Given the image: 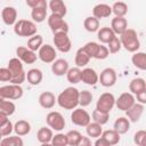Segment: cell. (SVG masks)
Wrapping results in <instances>:
<instances>
[{
  "label": "cell",
  "mask_w": 146,
  "mask_h": 146,
  "mask_svg": "<svg viewBox=\"0 0 146 146\" xmlns=\"http://www.w3.org/2000/svg\"><path fill=\"white\" fill-rule=\"evenodd\" d=\"M52 42L55 46L54 48L60 52H68L72 48V41L68 36V33H65V32L54 33Z\"/></svg>",
  "instance_id": "6"
},
{
  "label": "cell",
  "mask_w": 146,
  "mask_h": 146,
  "mask_svg": "<svg viewBox=\"0 0 146 146\" xmlns=\"http://www.w3.org/2000/svg\"><path fill=\"white\" fill-rule=\"evenodd\" d=\"M116 71L112 67H106L100 72V74H98V82L105 88L113 87L116 83Z\"/></svg>",
  "instance_id": "12"
},
{
  "label": "cell",
  "mask_w": 146,
  "mask_h": 146,
  "mask_svg": "<svg viewBox=\"0 0 146 146\" xmlns=\"http://www.w3.org/2000/svg\"><path fill=\"white\" fill-rule=\"evenodd\" d=\"M81 81L88 86H95L98 82V73L91 67L81 70Z\"/></svg>",
  "instance_id": "18"
},
{
  "label": "cell",
  "mask_w": 146,
  "mask_h": 146,
  "mask_svg": "<svg viewBox=\"0 0 146 146\" xmlns=\"http://www.w3.org/2000/svg\"><path fill=\"white\" fill-rule=\"evenodd\" d=\"M108 56H110V51H108L107 47L104 46V44H100V43H99L98 50H97V52H96V55H95V58H96V59H100V60H103V59H106Z\"/></svg>",
  "instance_id": "48"
},
{
  "label": "cell",
  "mask_w": 146,
  "mask_h": 146,
  "mask_svg": "<svg viewBox=\"0 0 146 146\" xmlns=\"http://www.w3.org/2000/svg\"><path fill=\"white\" fill-rule=\"evenodd\" d=\"M120 42L121 46L129 52H136L140 48V41L138 38L137 32L133 29H127L121 35H120Z\"/></svg>",
  "instance_id": "3"
},
{
  "label": "cell",
  "mask_w": 146,
  "mask_h": 146,
  "mask_svg": "<svg viewBox=\"0 0 146 146\" xmlns=\"http://www.w3.org/2000/svg\"><path fill=\"white\" fill-rule=\"evenodd\" d=\"M79 92L76 88L67 87L56 97V103L64 110L73 111L79 106Z\"/></svg>",
  "instance_id": "1"
},
{
  "label": "cell",
  "mask_w": 146,
  "mask_h": 146,
  "mask_svg": "<svg viewBox=\"0 0 146 146\" xmlns=\"http://www.w3.org/2000/svg\"><path fill=\"white\" fill-rule=\"evenodd\" d=\"M113 129L119 133V135H124L129 131L130 129V121L125 116H120L114 121Z\"/></svg>",
  "instance_id": "24"
},
{
  "label": "cell",
  "mask_w": 146,
  "mask_h": 146,
  "mask_svg": "<svg viewBox=\"0 0 146 146\" xmlns=\"http://www.w3.org/2000/svg\"><path fill=\"white\" fill-rule=\"evenodd\" d=\"M48 26L50 27L52 33H57V32H65L68 33V24L67 22L64 19V17H60L58 15L51 14L48 17Z\"/></svg>",
  "instance_id": "10"
},
{
  "label": "cell",
  "mask_w": 146,
  "mask_h": 146,
  "mask_svg": "<svg viewBox=\"0 0 146 146\" xmlns=\"http://www.w3.org/2000/svg\"><path fill=\"white\" fill-rule=\"evenodd\" d=\"M83 27L88 32H91V33L92 32H97L100 29L99 27V21L97 18H95L94 16H88L83 21Z\"/></svg>",
  "instance_id": "38"
},
{
  "label": "cell",
  "mask_w": 146,
  "mask_h": 146,
  "mask_svg": "<svg viewBox=\"0 0 146 146\" xmlns=\"http://www.w3.org/2000/svg\"><path fill=\"white\" fill-rule=\"evenodd\" d=\"M128 29V21L124 17H114L111 21V30L115 35H121Z\"/></svg>",
  "instance_id": "21"
},
{
  "label": "cell",
  "mask_w": 146,
  "mask_h": 146,
  "mask_svg": "<svg viewBox=\"0 0 146 146\" xmlns=\"http://www.w3.org/2000/svg\"><path fill=\"white\" fill-rule=\"evenodd\" d=\"M102 138L105 139V141L110 145V146H114V145H117L120 143V139H121V135H119L114 129H108V130H105L103 131Z\"/></svg>",
  "instance_id": "30"
},
{
  "label": "cell",
  "mask_w": 146,
  "mask_h": 146,
  "mask_svg": "<svg viewBox=\"0 0 146 146\" xmlns=\"http://www.w3.org/2000/svg\"><path fill=\"white\" fill-rule=\"evenodd\" d=\"M36 24L29 19H18L14 25V33L18 36H33L36 34Z\"/></svg>",
  "instance_id": "4"
},
{
  "label": "cell",
  "mask_w": 146,
  "mask_h": 146,
  "mask_svg": "<svg viewBox=\"0 0 146 146\" xmlns=\"http://www.w3.org/2000/svg\"><path fill=\"white\" fill-rule=\"evenodd\" d=\"M52 137H54L52 130L50 128H47V127H41L38 130V132H36V139L41 144L50 143L51 139H52Z\"/></svg>",
  "instance_id": "31"
},
{
  "label": "cell",
  "mask_w": 146,
  "mask_h": 146,
  "mask_svg": "<svg viewBox=\"0 0 146 146\" xmlns=\"http://www.w3.org/2000/svg\"><path fill=\"white\" fill-rule=\"evenodd\" d=\"M14 131V124L10 120H8L6 123H3L0 127V133L2 137H8L11 135V132Z\"/></svg>",
  "instance_id": "47"
},
{
  "label": "cell",
  "mask_w": 146,
  "mask_h": 146,
  "mask_svg": "<svg viewBox=\"0 0 146 146\" xmlns=\"http://www.w3.org/2000/svg\"><path fill=\"white\" fill-rule=\"evenodd\" d=\"M48 7L51 10V14L58 15L60 17H65V15L67 14L66 5L62 0H50L48 3Z\"/></svg>",
  "instance_id": "22"
},
{
  "label": "cell",
  "mask_w": 146,
  "mask_h": 146,
  "mask_svg": "<svg viewBox=\"0 0 146 146\" xmlns=\"http://www.w3.org/2000/svg\"><path fill=\"white\" fill-rule=\"evenodd\" d=\"M90 57H89V55L86 52V50L83 49V47H81V48H79L78 50H76V52H75V58H74V62H75V65H76V67H86L88 64H89V62H90Z\"/></svg>",
  "instance_id": "28"
},
{
  "label": "cell",
  "mask_w": 146,
  "mask_h": 146,
  "mask_svg": "<svg viewBox=\"0 0 146 146\" xmlns=\"http://www.w3.org/2000/svg\"><path fill=\"white\" fill-rule=\"evenodd\" d=\"M114 36H116V35L108 26H104L97 31V38L102 44H107Z\"/></svg>",
  "instance_id": "27"
},
{
  "label": "cell",
  "mask_w": 146,
  "mask_h": 146,
  "mask_svg": "<svg viewBox=\"0 0 146 146\" xmlns=\"http://www.w3.org/2000/svg\"><path fill=\"white\" fill-rule=\"evenodd\" d=\"M133 143L137 146H146V131L138 130L133 135Z\"/></svg>",
  "instance_id": "45"
},
{
  "label": "cell",
  "mask_w": 146,
  "mask_h": 146,
  "mask_svg": "<svg viewBox=\"0 0 146 146\" xmlns=\"http://www.w3.org/2000/svg\"><path fill=\"white\" fill-rule=\"evenodd\" d=\"M7 68H8V71L11 74V80H10L11 84L21 86L23 82H25V80H26V72L24 71L23 63L17 57H14V58L9 59Z\"/></svg>",
  "instance_id": "2"
},
{
  "label": "cell",
  "mask_w": 146,
  "mask_h": 146,
  "mask_svg": "<svg viewBox=\"0 0 146 146\" xmlns=\"http://www.w3.org/2000/svg\"><path fill=\"white\" fill-rule=\"evenodd\" d=\"M8 120H9V116H7L3 112H1V111H0V127H1L3 123H6Z\"/></svg>",
  "instance_id": "54"
},
{
  "label": "cell",
  "mask_w": 146,
  "mask_h": 146,
  "mask_svg": "<svg viewBox=\"0 0 146 146\" xmlns=\"http://www.w3.org/2000/svg\"><path fill=\"white\" fill-rule=\"evenodd\" d=\"M39 104L42 108L46 110H50L55 106L56 104V97L51 91H43L40 94L39 96Z\"/></svg>",
  "instance_id": "19"
},
{
  "label": "cell",
  "mask_w": 146,
  "mask_h": 146,
  "mask_svg": "<svg viewBox=\"0 0 146 146\" xmlns=\"http://www.w3.org/2000/svg\"><path fill=\"white\" fill-rule=\"evenodd\" d=\"M103 125L96 123V122H90L87 127H86V132H87V136L89 138H99L103 133Z\"/></svg>",
  "instance_id": "32"
},
{
  "label": "cell",
  "mask_w": 146,
  "mask_h": 146,
  "mask_svg": "<svg viewBox=\"0 0 146 146\" xmlns=\"http://www.w3.org/2000/svg\"><path fill=\"white\" fill-rule=\"evenodd\" d=\"M50 144H51L52 146H67L66 135L60 133V132L56 133V135L52 137V139H51Z\"/></svg>",
  "instance_id": "46"
},
{
  "label": "cell",
  "mask_w": 146,
  "mask_h": 146,
  "mask_svg": "<svg viewBox=\"0 0 146 146\" xmlns=\"http://www.w3.org/2000/svg\"><path fill=\"white\" fill-rule=\"evenodd\" d=\"M14 131L17 136L23 137L30 133L31 131V124L29 121L26 120H18L15 124H14Z\"/></svg>",
  "instance_id": "29"
},
{
  "label": "cell",
  "mask_w": 146,
  "mask_h": 146,
  "mask_svg": "<svg viewBox=\"0 0 146 146\" xmlns=\"http://www.w3.org/2000/svg\"><path fill=\"white\" fill-rule=\"evenodd\" d=\"M31 18L34 23H42L47 18V8H33L31 10Z\"/></svg>",
  "instance_id": "33"
},
{
  "label": "cell",
  "mask_w": 146,
  "mask_h": 146,
  "mask_svg": "<svg viewBox=\"0 0 146 146\" xmlns=\"http://www.w3.org/2000/svg\"><path fill=\"white\" fill-rule=\"evenodd\" d=\"M76 146H92V144H91V139L87 136H82V138L80 139V141L78 143V145Z\"/></svg>",
  "instance_id": "52"
},
{
  "label": "cell",
  "mask_w": 146,
  "mask_h": 146,
  "mask_svg": "<svg viewBox=\"0 0 146 146\" xmlns=\"http://www.w3.org/2000/svg\"><path fill=\"white\" fill-rule=\"evenodd\" d=\"M46 122L48 124V128H50L51 130H55V131H62L66 125L64 116L62 115V113H59L57 111L49 112L46 116Z\"/></svg>",
  "instance_id": "7"
},
{
  "label": "cell",
  "mask_w": 146,
  "mask_h": 146,
  "mask_svg": "<svg viewBox=\"0 0 146 146\" xmlns=\"http://www.w3.org/2000/svg\"><path fill=\"white\" fill-rule=\"evenodd\" d=\"M16 56L24 64H34L38 59V55L24 46H19L16 48Z\"/></svg>",
  "instance_id": "13"
},
{
  "label": "cell",
  "mask_w": 146,
  "mask_h": 146,
  "mask_svg": "<svg viewBox=\"0 0 146 146\" xmlns=\"http://www.w3.org/2000/svg\"><path fill=\"white\" fill-rule=\"evenodd\" d=\"M91 119L92 122H96L100 125H104L108 122L110 120V114L108 113H104V112H99L97 110H94V112L91 113Z\"/></svg>",
  "instance_id": "40"
},
{
  "label": "cell",
  "mask_w": 146,
  "mask_h": 146,
  "mask_svg": "<svg viewBox=\"0 0 146 146\" xmlns=\"http://www.w3.org/2000/svg\"><path fill=\"white\" fill-rule=\"evenodd\" d=\"M26 5L31 9L39 8V7H42V8H47L48 7V2L46 0H26Z\"/></svg>",
  "instance_id": "49"
},
{
  "label": "cell",
  "mask_w": 146,
  "mask_h": 146,
  "mask_svg": "<svg viewBox=\"0 0 146 146\" xmlns=\"http://www.w3.org/2000/svg\"><path fill=\"white\" fill-rule=\"evenodd\" d=\"M98 47H99V43H97L95 41H90L83 46V49L86 50V52L89 55L90 58H95V55L98 50Z\"/></svg>",
  "instance_id": "44"
},
{
  "label": "cell",
  "mask_w": 146,
  "mask_h": 146,
  "mask_svg": "<svg viewBox=\"0 0 146 146\" xmlns=\"http://www.w3.org/2000/svg\"><path fill=\"white\" fill-rule=\"evenodd\" d=\"M111 15H112V8L110 5H106V3H98L92 9V16L98 21L103 18H107Z\"/></svg>",
  "instance_id": "20"
},
{
  "label": "cell",
  "mask_w": 146,
  "mask_h": 146,
  "mask_svg": "<svg viewBox=\"0 0 146 146\" xmlns=\"http://www.w3.org/2000/svg\"><path fill=\"white\" fill-rule=\"evenodd\" d=\"M71 121L73 124L78 127H87L91 122L90 114L82 107H76L71 113Z\"/></svg>",
  "instance_id": "9"
},
{
  "label": "cell",
  "mask_w": 146,
  "mask_h": 146,
  "mask_svg": "<svg viewBox=\"0 0 146 146\" xmlns=\"http://www.w3.org/2000/svg\"><path fill=\"white\" fill-rule=\"evenodd\" d=\"M66 79L72 84H76V83L81 82V68H79L76 66L68 68V71L66 73Z\"/></svg>",
  "instance_id": "36"
},
{
  "label": "cell",
  "mask_w": 146,
  "mask_h": 146,
  "mask_svg": "<svg viewBox=\"0 0 146 146\" xmlns=\"http://www.w3.org/2000/svg\"><path fill=\"white\" fill-rule=\"evenodd\" d=\"M1 18L6 25H15V23L17 22V10L11 6L5 7L1 11Z\"/></svg>",
  "instance_id": "16"
},
{
  "label": "cell",
  "mask_w": 146,
  "mask_h": 146,
  "mask_svg": "<svg viewBox=\"0 0 146 146\" xmlns=\"http://www.w3.org/2000/svg\"><path fill=\"white\" fill-rule=\"evenodd\" d=\"M11 74L7 67H0V81L2 82H10Z\"/></svg>",
  "instance_id": "50"
},
{
  "label": "cell",
  "mask_w": 146,
  "mask_h": 146,
  "mask_svg": "<svg viewBox=\"0 0 146 146\" xmlns=\"http://www.w3.org/2000/svg\"><path fill=\"white\" fill-rule=\"evenodd\" d=\"M131 63L136 68L140 71H145L146 70V54L144 51L133 52V55L131 56Z\"/></svg>",
  "instance_id": "25"
},
{
  "label": "cell",
  "mask_w": 146,
  "mask_h": 146,
  "mask_svg": "<svg viewBox=\"0 0 146 146\" xmlns=\"http://www.w3.org/2000/svg\"><path fill=\"white\" fill-rule=\"evenodd\" d=\"M38 58L46 64H52L57 59L56 49L51 44H42L41 48L38 50Z\"/></svg>",
  "instance_id": "11"
},
{
  "label": "cell",
  "mask_w": 146,
  "mask_h": 146,
  "mask_svg": "<svg viewBox=\"0 0 146 146\" xmlns=\"http://www.w3.org/2000/svg\"><path fill=\"white\" fill-rule=\"evenodd\" d=\"M23 88L18 84H7L0 87V97L7 100H17L23 96Z\"/></svg>",
  "instance_id": "5"
},
{
  "label": "cell",
  "mask_w": 146,
  "mask_h": 146,
  "mask_svg": "<svg viewBox=\"0 0 146 146\" xmlns=\"http://www.w3.org/2000/svg\"><path fill=\"white\" fill-rule=\"evenodd\" d=\"M0 111L3 112L7 116H10L16 111V105L13 100H7L0 97Z\"/></svg>",
  "instance_id": "34"
},
{
  "label": "cell",
  "mask_w": 146,
  "mask_h": 146,
  "mask_svg": "<svg viewBox=\"0 0 146 146\" xmlns=\"http://www.w3.org/2000/svg\"><path fill=\"white\" fill-rule=\"evenodd\" d=\"M43 44V38H42V35H40V34H35V35H33V36H31L29 40H27V48L30 49V50H32V51H38L40 48H41V46Z\"/></svg>",
  "instance_id": "39"
},
{
  "label": "cell",
  "mask_w": 146,
  "mask_h": 146,
  "mask_svg": "<svg viewBox=\"0 0 146 146\" xmlns=\"http://www.w3.org/2000/svg\"><path fill=\"white\" fill-rule=\"evenodd\" d=\"M40 146H52V145L50 143H46V144H41Z\"/></svg>",
  "instance_id": "55"
},
{
  "label": "cell",
  "mask_w": 146,
  "mask_h": 146,
  "mask_svg": "<svg viewBox=\"0 0 146 146\" xmlns=\"http://www.w3.org/2000/svg\"><path fill=\"white\" fill-rule=\"evenodd\" d=\"M112 8V14L115 15V17H124L128 14V5L123 1L114 2Z\"/></svg>",
  "instance_id": "35"
},
{
  "label": "cell",
  "mask_w": 146,
  "mask_h": 146,
  "mask_svg": "<svg viewBox=\"0 0 146 146\" xmlns=\"http://www.w3.org/2000/svg\"><path fill=\"white\" fill-rule=\"evenodd\" d=\"M115 106V97L111 92H104L98 97V100L96 103V110L99 112L108 113L113 110Z\"/></svg>",
  "instance_id": "8"
},
{
  "label": "cell",
  "mask_w": 146,
  "mask_h": 146,
  "mask_svg": "<svg viewBox=\"0 0 146 146\" xmlns=\"http://www.w3.org/2000/svg\"><path fill=\"white\" fill-rule=\"evenodd\" d=\"M106 47H107L110 54H116V52H119V51L121 50V48H122L119 36H114V38L107 43Z\"/></svg>",
  "instance_id": "43"
},
{
  "label": "cell",
  "mask_w": 146,
  "mask_h": 146,
  "mask_svg": "<svg viewBox=\"0 0 146 146\" xmlns=\"http://www.w3.org/2000/svg\"><path fill=\"white\" fill-rule=\"evenodd\" d=\"M0 146H24V141L22 137L15 135V136H8L3 137L0 141Z\"/></svg>",
  "instance_id": "37"
},
{
  "label": "cell",
  "mask_w": 146,
  "mask_h": 146,
  "mask_svg": "<svg viewBox=\"0 0 146 146\" xmlns=\"http://www.w3.org/2000/svg\"><path fill=\"white\" fill-rule=\"evenodd\" d=\"M66 135V140H67V146H76L80 139L82 138V135L78 130H70Z\"/></svg>",
  "instance_id": "42"
},
{
  "label": "cell",
  "mask_w": 146,
  "mask_h": 146,
  "mask_svg": "<svg viewBox=\"0 0 146 146\" xmlns=\"http://www.w3.org/2000/svg\"><path fill=\"white\" fill-rule=\"evenodd\" d=\"M92 98H94V96H92L91 91H89V90H82V91L79 92V105L82 108L83 107H87V106H89L91 104Z\"/></svg>",
  "instance_id": "41"
},
{
  "label": "cell",
  "mask_w": 146,
  "mask_h": 146,
  "mask_svg": "<svg viewBox=\"0 0 146 146\" xmlns=\"http://www.w3.org/2000/svg\"><path fill=\"white\" fill-rule=\"evenodd\" d=\"M135 99H137V103L145 105L146 104V91H141V92L135 95Z\"/></svg>",
  "instance_id": "51"
},
{
  "label": "cell",
  "mask_w": 146,
  "mask_h": 146,
  "mask_svg": "<svg viewBox=\"0 0 146 146\" xmlns=\"http://www.w3.org/2000/svg\"><path fill=\"white\" fill-rule=\"evenodd\" d=\"M144 110H145V105H141L139 103H135L128 111H125V117L130 122L136 123L140 120V117L144 113Z\"/></svg>",
  "instance_id": "15"
},
{
  "label": "cell",
  "mask_w": 146,
  "mask_h": 146,
  "mask_svg": "<svg viewBox=\"0 0 146 146\" xmlns=\"http://www.w3.org/2000/svg\"><path fill=\"white\" fill-rule=\"evenodd\" d=\"M94 146H110V145L105 141V139H104V138L99 137V138H96V141H95Z\"/></svg>",
  "instance_id": "53"
},
{
  "label": "cell",
  "mask_w": 146,
  "mask_h": 146,
  "mask_svg": "<svg viewBox=\"0 0 146 146\" xmlns=\"http://www.w3.org/2000/svg\"><path fill=\"white\" fill-rule=\"evenodd\" d=\"M2 138H3V137H2V136H1V133H0V141L2 140Z\"/></svg>",
  "instance_id": "56"
},
{
  "label": "cell",
  "mask_w": 146,
  "mask_h": 146,
  "mask_svg": "<svg viewBox=\"0 0 146 146\" xmlns=\"http://www.w3.org/2000/svg\"><path fill=\"white\" fill-rule=\"evenodd\" d=\"M68 68H70L68 62H67L66 59H64V58H57V59L51 64V72H52L54 75H56V76L66 75Z\"/></svg>",
  "instance_id": "17"
},
{
  "label": "cell",
  "mask_w": 146,
  "mask_h": 146,
  "mask_svg": "<svg viewBox=\"0 0 146 146\" xmlns=\"http://www.w3.org/2000/svg\"><path fill=\"white\" fill-rule=\"evenodd\" d=\"M135 103H136L135 96L130 92H123L115 99V106L123 112L128 111Z\"/></svg>",
  "instance_id": "14"
},
{
  "label": "cell",
  "mask_w": 146,
  "mask_h": 146,
  "mask_svg": "<svg viewBox=\"0 0 146 146\" xmlns=\"http://www.w3.org/2000/svg\"><path fill=\"white\" fill-rule=\"evenodd\" d=\"M129 90L130 94H132L133 96L141 92V91H146V82L143 78H135L130 81L129 83Z\"/></svg>",
  "instance_id": "26"
},
{
  "label": "cell",
  "mask_w": 146,
  "mask_h": 146,
  "mask_svg": "<svg viewBox=\"0 0 146 146\" xmlns=\"http://www.w3.org/2000/svg\"><path fill=\"white\" fill-rule=\"evenodd\" d=\"M43 74L39 68H31L26 72V80L31 86H38L42 82Z\"/></svg>",
  "instance_id": "23"
}]
</instances>
